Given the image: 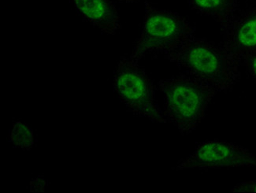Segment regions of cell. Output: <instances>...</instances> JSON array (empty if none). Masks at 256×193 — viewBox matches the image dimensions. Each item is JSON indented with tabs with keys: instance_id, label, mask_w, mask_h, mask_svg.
<instances>
[{
	"instance_id": "3957f363",
	"label": "cell",
	"mask_w": 256,
	"mask_h": 193,
	"mask_svg": "<svg viewBox=\"0 0 256 193\" xmlns=\"http://www.w3.org/2000/svg\"><path fill=\"white\" fill-rule=\"evenodd\" d=\"M146 12L140 38L130 58L139 62L152 52L170 54L194 38V28L178 13L157 9L145 0Z\"/></svg>"
},
{
	"instance_id": "6da1fadb",
	"label": "cell",
	"mask_w": 256,
	"mask_h": 193,
	"mask_svg": "<svg viewBox=\"0 0 256 193\" xmlns=\"http://www.w3.org/2000/svg\"><path fill=\"white\" fill-rule=\"evenodd\" d=\"M166 57L218 92L232 90L240 78L239 62L205 39L192 38Z\"/></svg>"
},
{
	"instance_id": "277c9868",
	"label": "cell",
	"mask_w": 256,
	"mask_h": 193,
	"mask_svg": "<svg viewBox=\"0 0 256 193\" xmlns=\"http://www.w3.org/2000/svg\"><path fill=\"white\" fill-rule=\"evenodd\" d=\"M138 62L122 58L114 74V90L131 113L156 122H167L154 100V84Z\"/></svg>"
},
{
	"instance_id": "7a4b0ae2",
	"label": "cell",
	"mask_w": 256,
	"mask_h": 193,
	"mask_svg": "<svg viewBox=\"0 0 256 193\" xmlns=\"http://www.w3.org/2000/svg\"><path fill=\"white\" fill-rule=\"evenodd\" d=\"M158 88L164 95V116L182 134L192 132L205 116L217 90L191 75H180L161 80Z\"/></svg>"
},
{
	"instance_id": "8fae6325",
	"label": "cell",
	"mask_w": 256,
	"mask_h": 193,
	"mask_svg": "<svg viewBox=\"0 0 256 193\" xmlns=\"http://www.w3.org/2000/svg\"><path fill=\"white\" fill-rule=\"evenodd\" d=\"M232 192H256V180L240 183L232 188Z\"/></svg>"
},
{
	"instance_id": "5b68a950",
	"label": "cell",
	"mask_w": 256,
	"mask_h": 193,
	"mask_svg": "<svg viewBox=\"0 0 256 193\" xmlns=\"http://www.w3.org/2000/svg\"><path fill=\"white\" fill-rule=\"evenodd\" d=\"M256 168V156L248 149L230 142L213 140L198 145L176 170Z\"/></svg>"
},
{
	"instance_id": "30bf717a",
	"label": "cell",
	"mask_w": 256,
	"mask_h": 193,
	"mask_svg": "<svg viewBox=\"0 0 256 193\" xmlns=\"http://www.w3.org/2000/svg\"><path fill=\"white\" fill-rule=\"evenodd\" d=\"M242 62L256 84V50L245 56Z\"/></svg>"
},
{
	"instance_id": "9c48e42d",
	"label": "cell",
	"mask_w": 256,
	"mask_h": 193,
	"mask_svg": "<svg viewBox=\"0 0 256 193\" xmlns=\"http://www.w3.org/2000/svg\"><path fill=\"white\" fill-rule=\"evenodd\" d=\"M10 142L15 147L20 148L23 150H30L34 144V132L30 126L24 123L15 122L10 134Z\"/></svg>"
},
{
	"instance_id": "52a82bcc",
	"label": "cell",
	"mask_w": 256,
	"mask_h": 193,
	"mask_svg": "<svg viewBox=\"0 0 256 193\" xmlns=\"http://www.w3.org/2000/svg\"><path fill=\"white\" fill-rule=\"evenodd\" d=\"M78 13L83 18L110 35L120 28L119 16L110 0H72Z\"/></svg>"
},
{
	"instance_id": "ba28073f",
	"label": "cell",
	"mask_w": 256,
	"mask_h": 193,
	"mask_svg": "<svg viewBox=\"0 0 256 193\" xmlns=\"http://www.w3.org/2000/svg\"><path fill=\"white\" fill-rule=\"evenodd\" d=\"M192 9L212 18L221 24L224 31L235 17L238 0H188Z\"/></svg>"
},
{
	"instance_id": "4fadbf2b",
	"label": "cell",
	"mask_w": 256,
	"mask_h": 193,
	"mask_svg": "<svg viewBox=\"0 0 256 193\" xmlns=\"http://www.w3.org/2000/svg\"><path fill=\"white\" fill-rule=\"evenodd\" d=\"M118 1H121V2H139L140 0H118Z\"/></svg>"
},
{
	"instance_id": "7c38bea8",
	"label": "cell",
	"mask_w": 256,
	"mask_h": 193,
	"mask_svg": "<svg viewBox=\"0 0 256 193\" xmlns=\"http://www.w3.org/2000/svg\"><path fill=\"white\" fill-rule=\"evenodd\" d=\"M45 182L43 179L38 178L30 183V190L35 192H41L44 191Z\"/></svg>"
},
{
	"instance_id": "8992f818",
	"label": "cell",
	"mask_w": 256,
	"mask_h": 193,
	"mask_svg": "<svg viewBox=\"0 0 256 193\" xmlns=\"http://www.w3.org/2000/svg\"><path fill=\"white\" fill-rule=\"evenodd\" d=\"M223 32V49L240 64L245 56L256 50V4L235 16Z\"/></svg>"
}]
</instances>
